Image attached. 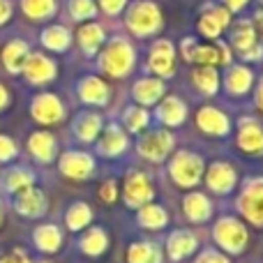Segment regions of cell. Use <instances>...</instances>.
Segmentation results:
<instances>
[{
  "mask_svg": "<svg viewBox=\"0 0 263 263\" xmlns=\"http://www.w3.org/2000/svg\"><path fill=\"white\" fill-rule=\"evenodd\" d=\"M97 150L106 157H118L127 150V134L118 127V125H109L106 132L102 134L100 143H97Z\"/></svg>",
  "mask_w": 263,
  "mask_h": 263,
  "instance_id": "obj_19",
  "label": "cell"
},
{
  "mask_svg": "<svg viewBox=\"0 0 263 263\" xmlns=\"http://www.w3.org/2000/svg\"><path fill=\"white\" fill-rule=\"evenodd\" d=\"M90 219H92V210H90V205L83 203V201L72 203L67 210V215H65V224H67V229H72V231L86 229L88 224H90Z\"/></svg>",
  "mask_w": 263,
  "mask_h": 263,
  "instance_id": "obj_32",
  "label": "cell"
},
{
  "mask_svg": "<svg viewBox=\"0 0 263 263\" xmlns=\"http://www.w3.org/2000/svg\"><path fill=\"white\" fill-rule=\"evenodd\" d=\"M136 222L143 229H164L168 222V215L162 205L155 203H145L139 208V215H136Z\"/></svg>",
  "mask_w": 263,
  "mask_h": 263,
  "instance_id": "obj_29",
  "label": "cell"
},
{
  "mask_svg": "<svg viewBox=\"0 0 263 263\" xmlns=\"http://www.w3.org/2000/svg\"><path fill=\"white\" fill-rule=\"evenodd\" d=\"M252 83H254V74H252V69L242 67V65L231 67L227 72V77H224V88L229 90V95H236V97L245 95L252 88Z\"/></svg>",
  "mask_w": 263,
  "mask_h": 263,
  "instance_id": "obj_20",
  "label": "cell"
},
{
  "mask_svg": "<svg viewBox=\"0 0 263 263\" xmlns=\"http://www.w3.org/2000/svg\"><path fill=\"white\" fill-rule=\"evenodd\" d=\"M231 42L233 46H236L238 51H242L245 53L250 46L256 44V30L250 26V21H240L236 28L231 30Z\"/></svg>",
  "mask_w": 263,
  "mask_h": 263,
  "instance_id": "obj_37",
  "label": "cell"
},
{
  "mask_svg": "<svg viewBox=\"0 0 263 263\" xmlns=\"http://www.w3.org/2000/svg\"><path fill=\"white\" fill-rule=\"evenodd\" d=\"M194 263H231V261H229L224 254H219V252H215V250H205L203 254H201V256H199V259H196Z\"/></svg>",
  "mask_w": 263,
  "mask_h": 263,
  "instance_id": "obj_42",
  "label": "cell"
},
{
  "mask_svg": "<svg viewBox=\"0 0 263 263\" xmlns=\"http://www.w3.org/2000/svg\"><path fill=\"white\" fill-rule=\"evenodd\" d=\"M192 83L199 88L203 95H215L219 90V74L215 72L213 65H201L192 72Z\"/></svg>",
  "mask_w": 263,
  "mask_h": 263,
  "instance_id": "obj_28",
  "label": "cell"
},
{
  "mask_svg": "<svg viewBox=\"0 0 263 263\" xmlns=\"http://www.w3.org/2000/svg\"><path fill=\"white\" fill-rule=\"evenodd\" d=\"M229 18H231V12L227 7H213L201 16L199 21V30L201 35L210 37V40H217L219 32L229 26Z\"/></svg>",
  "mask_w": 263,
  "mask_h": 263,
  "instance_id": "obj_16",
  "label": "cell"
},
{
  "mask_svg": "<svg viewBox=\"0 0 263 263\" xmlns=\"http://www.w3.org/2000/svg\"><path fill=\"white\" fill-rule=\"evenodd\" d=\"M74 132L81 141H95L97 134L102 132V118L97 114H83L79 116L77 125H74Z\"/></svg>",
  "mask_w": 263,
  "mask_h": 263,
  "instance_id": "obj_35",
  "label": "cell"
},
{
  "mask_svg": "<svg viewBox=\"0 0 263 263\" xmlns=\"http://www.w3.org/2000/svg\"><path fill=\"white\" fill-rule=\"evenodd\" d=\"M173 143H176V139H173L171 132H166V129L148 132V134H143L139 141V155H143L150 162H162V159L171 153Z\"/></svg>",
  "mask_w": 263,
  "mask_h": 263,
  "instance_id": "obj_7",
  "label": "cell"
},
{
  "mask_svg": "<svg viewBox=\"0 0 263 263\" xmlns=\"http://www.w3.org/2000/svg\"><path fill=\"white\" fill-rule=\"evenodd\" d=\"M242 217L254 227H263V178H252L245 182L240 199H238Z\"/></svg>",
  "mask_w": 263,
  "mask_h": 263,
  "instance_id": "obj_5",
  "label": "cell"
},
{
  "mask_svg": "<svg viewBox=\"0 0 263 263\" xmlns=\"http://www.w3.org/2000/svg\"><path fill=\"white\" fill-rule=\"evenodd\" d=\"M127 28L139 37H150L162 28V12L155 3L141 0L127 12Z\"/></svg>",
  "mask_w": 263,
  "mask_h": 263,
  "instance_id": "obj_2",
  "label": "cell"
},
{
  "mask_svg": "<svg viewBox=\"0 0 263 263\" xmlns=\"http://www.w3.org/2000/svg\"><path fill=\"white\" fill-rule=\"evenodd\" d=\"M261 55H263V46L261 44H254V46H250V49L242 53V58H245V60H259Z\"/></svg>",
  "mask_w": 263,
  "mask_h": 263,
  "instance_id": "obj_46",
  "label": "cell"
},
{
  "mask_svg": "<svg viewBox=\"0 0 263 263\" xmlns=\"http://www.w3.org/2000/svg\"><path fill=\"white\" fill-rule=\"evenodd\" d=\"M69 14L77 21H86L97 14V5L95 0H69Z\"/></svg>",
  "mask_w": 263,
  "mask_h": 263,
  "instance_id": "obj_39",
  "label": "cell"
},
{
  "mask_svg": "<svg viewBox=\"0 0 263 263\" xmlns=\"http://www.w3.org/2000/svg\"><path fill=\"white\" fill-rule=\"evenodd\" d=\"M236 180H238L236 168L227 162H215V164H210L208 171H205V182H208V187L215 194H227V192H231L233 187H236Z\"/></svg>",
  "mask_w": 263,
  "mask_h": 263,
  "instance_id": "obj_11",
  "label": "cell"
},
{
  "mask_svg": "<svg viewBox=\"0 0 263 263\" xmlns=\"http://www.w3.org/2000/svg\"><path fill=\"white\" fill-rule=\"evenodd\" d=\"M182 208H185L187 219H192V222H208L210 215H213V205H210L208 196L199 194V192H192V194H187Z\"/></svg>",
  "mask_w": 263,
  "mask_h": 263,
  "instance_id": "obj_23",
  "label": "cell"
},
{
  "mask_svg": "<svg viewBox=\"0 0 263 263\" xmlns=\"http://www.w3.org/2000/svg\"><path fill=\"white\" fill-rule=\"evenodd\" d=\"M21 9L32 21H46L55 14V0H21Z\"/></svg>",
  "mask_w": 263,
  "mask_h": 263,
  "instance_id": "obj_33",
  "label": "cell"
},
{
  "mask_svg": "<svg viewBox=\"0 0 263 263\" xmlns=\"http://www.w3.org/2000/svg\"><path fill=\"white\" fill-rule=\"evenodd\" d=\"M168 168H171V178L176 180V185L194 187L203 176V159L199 155L190 153V150H178Z\"/></svg>",
  "mask_w": 263,
  "mask_h": 263,
  "instance_id": "obj_3",
  "label": "cell"
},
{
  "mask_svg": "<svg viewBox=\"0 0 263 263\" xmlns=\"http://www.w3.org/2000/svg\"><path fill=\"white\" fill-rule=\"evenodd\" d=\"M196 125L210 136H224L229 134V127H231L229 118L215 106H203L199 111V116H196Z\"/></svg>",
  "mask_w": 263,
  "mask_h": 263,
  "instance_id": "obj_15",
  "label": "cell"
},
{
  "mask_svg": "<svg viewBox=\"0 0 263 263\" xmlns=\"http://www.w3.org/2000/svg\"><path fill=\"white\" fill-rule=\"evenodd\" d=\"M79 97L86 104H95V106H104L109 102V88L102 79L97 77H86L83 81H79Z\"/></svg>",
  "mask_w": 263,
  "mask_h": 263,
  "instance_id": "obj_18",
  "label": "cell"
},
{
  "mask_svg": "<svg viewBox=\"0 0 263 263\" xmlns=\"http://www.w3.org/2000/svg\"><path fill=\"white\" fill-rule=\"evenodd\" d=\"M106 247H109V238L102 229H90L81 238V252L88 256H100L102 252H106Z\"/></svg>",
  "mask_w": 263,
  "mask_h": 263,
  "instance_id": "obj_34",
  "label": "cell"
},
{
  "mask_svg": "<svg viewBox=\"0 0 263 263\" xmlns=\"http://www.w3.org/2000/svg\"><path fill=\"white\" fill-rule=\"evenodd\" d=\"M176 51H173V44L168 40H157L150 49V58L148 65L157 77H171L173 69H176Z\"/></svg>",
  "mask_w": 263,
  "mask_h": 263,
  "instance_id": "obj_10",
  "label": "cell"
},
{
  "mask_svg": "<svg viewBox=\"0 0 263 263\" xmlns=\"http://www.w3.org/2000/svg\"><path fill=\"white\" fill-rule=\"evenodd\" d=\"M134 49L127 40H111L100 55V67L106 77L123 79L134 67Z\"/></svg>",
  "mask_w": 263,
  "mask_h": 263,
  "instance_id": "obj_1",
  "label": "cell"
},
{
  "mask_svg": "<svg viewBox=\"0 0 263 263\" xmlns=\"http://www.w3.org/2000/svg\"><path fill=\"white\" fill-rule=\"evenodd\" d=\"M95 168V162L88 153H77V150H69L60 157V173L67 178H74V180H83L88 178Z\"/></svg>",
  "mask_w": 263,
  "mask_h": 263,
  "instance_id": "obj_12",
  "label": "cell"
},
{
  "mask_svg": "<svg viewBox=\"0 0 263 263\" xmlns=\"http://www.w3.org/2000/svg\"><path fill=\"white\" fill-rule=\"evenodd\" d=\"M256 104H259V109L263 111V81L259 83V88H256Z\"/></svg>",
  "mask_w": 263,
  "mask_h": 263,
  "instance_id": "obj_49",
  "label": "cell"
},
{
  "mask_svg": "<svg viewBox=\"0 0 263 263\" xmlns=\"http://www.w3.org/2000/svg\"><path fill=\"white\" fill-rule=\"evenodd\" d=\"M32 242H35L37 250L51 254V252H58L60 250L63 233H60V229L53 227V224H42V227H37L35 233H32Z\"/></svg>",
  "mask_w": 263,
  "mask_h": 263,
  "instance_id": "obj_24",
  "label": "cell"
},
{
  "mask_svg": "<svg viewBox=\"0 0 263 263\" xmlns=\"http://www.w3.org/2000/svg\"><path fill=\"white\" fill-rule=\"evenodd\" d=\"M9 16H12V5H9V0H0V26L7 23Z\"/></svg>",
  "mask_w": 263,
  "mask_h": 263,
  "instance_id": "obj_45",
  "label": "cell"
},
{
  "mask_svg": "<svg viewBox=\"0 0 263 263\" xmlns=\"http://www.w3.org/2000/svg\"><path fill=\"white\" fill-rule=\"evenodd\" d=\"M129 263H162V252L148 240H139L127 250Z\"/></svg>",
  "mask_w": 263,
  "mask_h": 263,
  "instance_id": "obj_31",
  "label": "cell"
},
{
  "mask_svg": "<svg viewBox=\"0 0 263 263\" xmlns=\"http://www.w3.org/2000/svg\"><path fill=\"white\" fill-rule=\"evenodd\" d=\"M30 53L28 44L23 40H14L9 42L7 46L3 49V65L9 74H18L23 72V65H26V58Z\"/></svg>",
  "mask_w": 263,
  "mask_h": 263,
  "instance_id": "obj_21",
  "label": "cell"
},
{
  "mask_svg": "<svg viewBox=\"0 0 263 263\" xmlns=\"http://www.w3.org/2000/svg\"><path fill=\"white\" fill-rule=\"evenodd\" d=\"M132 95H134L136 102L141 104H155L157 100H162L164 95V83L159 79H139L132 88Z\"/></svg>",
  "mask_w": 263,
  "mask_h": 263,
  "instance_id": "obj_25",
  "label": "cell"
},
{
  "mask_svg": "<svg viewBox=\"0 0 263 263\" xmlns=\"http://www.w3.org/2000/svg\"><path fill=\"white\" fill-rule=\"evenodd\" d=\"M7 104H9V92H7V88L0 83V111L7 109Z\"/></svg>",
  "mask_w": 263,
  "mask_h": 263,
  "instance_id": "obj_48",
  "label": "cell"
},
{
  "mask_svg": "<svg viewBox=\"0 0 263 263\" xmlns=\"http://www.w3.org/2000/svg\"><path fill=\"white\" fill-rule=\"evenodd\" d=\"M14 210L23 217H40L46 210V196L42 190L37 187H28L23 192H16V199H14Z\"/></svg>",
  "mask_w": 263,
  "mask_h": 263,
  "instance_id": "obj_13",
  "label": "cell"
},
{
  "mask_svg": "<svg viewBox=\"0 0 263 263\" xmlns=\"http://www.w3.org/2000/svg\"><path fill=\"white\" fill-rule=\"evenodd\" d=\"M213 236L217 245L229 254H240L247 247V229L242 222L233 217H222L213 229Z\"/></svg>",
  "mask_w": 263,
  "mask_h": 263,
  "instance_id": "obj_4",
  "label": "cell"
},
{
  "mask_svg": "<svg viewBox=\"0 0 263 263\" xmlns=\"http://www.w3.org/2000/svg\"><path fill=\"white\" fill-rule=\"evenodd\" d=\"M155 196V190H153V182L145 173L141 171H132L125 180V187H123V199L129 208H141V205L150 203Z\"/></svg>",
  "mask_w": 263,
  "mask_h": 263,
  "instance_id": "obj_6",
  "label": "cell"
},
{
  "mask_svg": "<svg viewBox=\"0 0 263 263\" xmlns=\"http://www.w3.org/2000/svg\"><path fill=\"white\" fill-rule=\"evenodd\" d=\"M30 114L37 123L42 125H55L65 118V106L53 92H42L32 100L30 104Z\"/></svg>",
  "mask_w": 263,
  "mask_h": 263,
  "instance_id": "obj_8",
  "label": "cell"
},
{
  "mask_svg": "<svg viewBox=\"0 0 263 263\" xmlns=\"http://www.w3.org/2000/svg\"><path fill=\"white\" fill-rule=\"evenodd\" d=\"M16 157V143L9 136L0 134V162H9Z\"/></svg>",
  "mask_w": 263,
  "mask_h": 263,
  "instance_id": "obj_40",
  "label": "cell"
},
{
  "mask_svg": "<svg viewBox=\"0 0 263 263\" xmlns=\"http://www.w3.org/2000/svg\"><path fill=\"white\" fill-rule=\"evenodd\" d=\"M100 3V7L104 9L106 14H118L120 9L127 5V0H97Z\"/></svg>",
  "mask_w": 263,
  "mask_h": 263,
  "instance_id": "obj_43",
  "label": "cell"
},
{
  "mask_svg": "<svg viewBox=\"0 0 263 263\" xmlns=\"http://www.w3.org/2000/svg\"><path fill=\"white\" fill-rule=\"evenodd\" d=\"M55 72H58L55 63L51 58H46L44 53H28L26 65H23V74H26V79L30 83L42 86V83L53 81Z\"/></svg>",
  "mask_w": 263,
  "mask_h": 263,
  "instance_id": "obj_9",
  "label": "cell"
},
{
  "mask_svg": "<svg viewBox=\"0 0 263 263\" xmlns=\"http://www.w3.org/2000/svg\"><path fill=\"white\" fill-rule=\"evenodd\" d=\"M199 240H196L194 233L190 231H173L168 236V242H166V252H168V259L171 261H182L196 250Z\"/></svg>",
  "mask_w": 263,
  "mask_h": 263,
  "instance_id": "obj_17",
  "label": "cell"
},
{
  "mask_svg": "<svg viewBox=\"0 0 263 263\" xmlns=\"http://www.w3.org/2000/svg\"><path fill=\"white\" fill-rule=\"evenodd\" d=\"M42 44L51 51H67L72 44V35L65 26H49L42 30Z\"/></svg>",
  "mask_w": 263,
  "mask_h": 263,
  "instance_id": "obj_30",
  "label": "cell"
},
{
  "mask_svg": "<svg viewBox=\"0 0 263 263\" xmlns=\"http://www.w3.org/2000/svg\"><path fill=\"white\" fill-rule=\"evenodd\" d=\"M28 150L37 162H51L55 157V139L49 132H35L28 139Z\"/></svg>",
  "mask_w": 263,
  "mask_h": 263,
  "instance_id": "obj_22",
  "label": "cell"
},
{
  "mask_svg": "<svg viewBox=\"0 0 263 263\" xmlns=\"http://www.w3.org/2000/svg\"><path fill=\"white\" fill-rule=\"evenodd\" d=\"M42 263H46V261H42Z\"/></svg>",
  "mask_w": 263,
  "mask_h": 263,
  "instance_id": "obj_51",
  "label": "cell"
},
{
  "mask_svg": "<svg viewBox=\"0 0 263 263\" xmlns=\"http://www.w3.org/2000/svg\"><path fill=\"white\" fill-rule=\"evenodd\" d=\"M148 114H145L143 109H139V106H132L127 109V114H125V127L129 132H134V134H139V132H143L148 127Z\"/></svg>",
  "mask_w": 263,
  "mask_h": 263,
  "instance_id": "obj_38",
  "label": "cell"
},
{
  "mask_svg": "<svg viewBox=\"0 0 263 263\" xmlns=\"http://www.w3.org/2000/svg\"><path fill=\"white\" fill-rule=\"evenodd\" d=\"M224 3H227V9H229V12H240V9L245 7L250 0H224Z\"/></svg>",
  "mask_w": 263,
  "mask_h": 263,
  "instance_id": "obj_47",
  "label": "cell"
},
{
  "mask_svg": "<svg viewBox=\"0 0 263 263\" xmlns=\"http://www.w3.org/2000/svg\"><path fill=\"white\" fill-rule=\"evenodd\" d=\"M0 263H30V259H28V256L23 254L21 250H14L12 254L0 256Z\"/></svg>",
  "mask_w": 263,
  "mask_h": 263,
  "instance_id": "obj_44",
  "label": "cell"
},
{
  "mask_svg": "<svg viewBox=\"0 0 263 263\" xmlns=\"http://www.w3.org/2000/svg\"><path fill=\"white\" fill-rule=\"evenodd\" d=\"M238 148L247 155L263 153V127L256 120H242L238 127Z\"/></svg>",
  "mask_w": 263,
  "mask_h": 263,
  "instance_id": "obj_14",
  "label": "cell"
},
{
  "mask_svg": "<svg viewBox=\"0 0 263 263\" xmlns=\"http://www.w3.org/2000/svg\"><path fill=\"white\" fill-rule=\"evenodd\" d=\"M116 196H118V187H116V180H106L104 185L100 187V199L106 201V203H114Z\"/></svg>",
  "mask_w": 263,
  "mask_h": 263,
  "instance_id": "obj_41",
  "label": "cell"
},
{
  "mask_svg": "<svg viewBox=\"0 0 263 263\" xmlns=\"http://www.w3.org/2000/svg\"><path fill=\"white\" fill-rule=\"evenodd\" d=\"M0 222H3V210H0Z\"/></svg>",
  "mask_w": 263,
  "mask_h": 263,
  "instance_id": "obj_50",
  "label": "cell"
},
{
  "mask_svg": "<svg viewBox=\"0 0 263 263\" xmlns=\"http://www.w3.org/2000/svg\"><path fill=\"white\" fill-rule=\"evenodd\" d=\"M35 182V176H32L28 168L16 166V168H9L7 176H5V190L7 192H23L28 187H32Z\"/></svg>",
  "mask_w": 263,
  "mask_h": 263,
  "instance_id": "obj_36",
  "label": "cell"
},
{
  "mask_svg": "<svg viewBox=\"0 0 263 263\" xmlns=\"http://www.w3.org/2000/svg\"><path fill=\"white\" fill-rule=\"evenodd\" d=\"M185 116H187V106L182 104V100H178V97H166V100L157 106V118L162 120L164 125H171V127L180 125L182 120H185Z\"/></svg>",
  "mask_w": 263,
  "mask_h": 263,
  "instance_id": "obj_26",
  "label": "cell"
},
{
  "mask_svg": "<svg viewBox=\"0 0 263 263\" xmlns=\"http://www.w3.org/2000/svg\"><path fill=\"white\" fill-rule=\"evenodd\" d=\"M77 37H79L81 49L86 51L88 55H95L97 51H100V46L104 44V30H102V26H97V23H86V26H81Z\"/></svg>",
  "mask_w": 263,
  "mask_h": 263,
  "instance_id": "obj_27",
  "label": "cell"
}]
</instances>
